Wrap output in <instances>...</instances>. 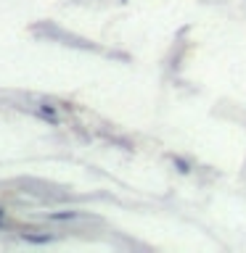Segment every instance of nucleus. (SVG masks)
<instances>
[{
    "label": "nucleus",
    "instance_id": "obj_1",
    "mask_svg": "<svg viewBox=\"0 0 246 253\" xmlns=\"http://www.w3.org/2000/svg\"><path fill=\"white\" fill-rule=\"evenodd\" d=\"M3 216H5V211H3V209H0V221H3Z\"/></svg>",
    "mask_w": 246,
    "mask_h": 253
}]
</instances>
